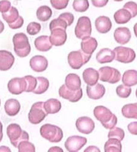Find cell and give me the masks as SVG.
Masks as SVG:
<instances>
[{
    "label": "cell",
    "instance_id": "26",
    "mask_svg": "<svg viewBox=\"0 0 137 152\" xmlns=\"http://www.w3.org/2000/svg\"><path fill=\"white\" fill-rule=\"evenodd\" d=\"M122 82L128 87H131L137 85V71L134 69L127 70L124 72Z\"/></svg>",
    "mask_w": 137,
    "mask_h": 152
},
{
    "label": "cell",
    "instance_id": "9",
    "mask_svg": "<svg viewBox=\"0 0 137 152\" xmlns=\"http://www.w3.org/2000/svg\"><path fill=\"white\" fill-rule=\"evenodd\" d=\"M114 51L115 54V60L121 63H132L136 58L135 52L130 48L118 46L114 49Z\"/></svg>",
    "mask_w": 137,
    "mask_h": 152
},
{
    "label": "cell",
    "instance_id": "6",
    "mask_svg": "<svg viewBox=\"0 0 137 152\" xmlns=\"http://www.w3.org/2000/svg\"><path fill=\"white\" fill-rule=\"evenodd\" d=\"M92 56L86 55L81 50L70 52L68 55V62L70 67L74 69H79L88 63Z\"/></svg>",
    "mask_w": 137,
    "mask_h": 152
},
{
    "label": "cell",
    "instance_id": "13",
    "mask_svg": "<svg viewBox=\"0 0 137 152\" xmlns=\"http://www.w3.org/2000/svg\"><path fill=\"white\" fill-rule=\"evenodd\" d=\"M59 96L64 99L69 100L71 102H77L79 101L83 96L82 89L76 91H73L67 88L65 85H62L59 90Z\"/></svg>",
    "mask_w": 137,
    "mask_h": 152
},
{
    "label": "cell",
    "instance_id": "30",
    "mask_svg": "<svg viewBox=\"0 0 137 152\" xmlns=\"http://www.w3.org/2000/svg\"><path fill=\"white\" fill-rule=\"evenodd\" d=\"M36 15L39 20L45 22L50 19L53 15V11L49 6H42L37 10Z\"/></svg>",
    "mask_w": 137,
    "mask_h": 152
},
{
    "label": "cell",
    "instance_id": "44",
    "mask_svg": "<svg viewBox=\"0 0 137 152\" xmlns=\"http://www.w3.org/2000/svg\"><path fill=\"white\" fill-rule=\"evenodd\" d=\"M11 8V3L9 1H0V12L5 14Z\"/></svg>",
    "mask_w": 137,
    "mask_h": 152
},
{
    "label": "cell",
    "instance_id": "2",
    "mask_svg": "<svg viewBox=\"0 0 137 152\" xmlns=\"http://www.w3.org/2000/svg\"><path fill=\"white\" fill-rule=\"evenodd\" d=\"M14 51L20 57H27L31 53V45L26 35L24 33H17L13 37Z\"/></svg>",
    "mask_w": 137,
    "mask_h": 152
},
{
    "label": "cell",
    "instance_id": "29",
    "mask_svg": "<svg viewBox=\"0 0 137 152\" xmlns=\"http://www.w3.org/2000/svg\"><path fill=\"white\" fill-rule=\"evenodd\" d=\"M114 20L118 24H126L132 18L130 12L124 9H121L117 10L114 14Z\"/></svg>",
    "mask_w": 137,
    "mask_h": 152
},
{
    "label": "cell",
    "instance_id": "55",
    "mask_svg": "<svg viewBox=\"0 0 137 152\" xmlns=\"http://www.w3.org/2000/svg\"><path fill=\"white\" fill-rule=\"evenodd\" d=\"M0 106H1V100H0Z\"/></svg>",
    "mask_w": 137,
    "mask_h": 152
},
{
    "label": "cell",
    "instance_id": "3",
    "mask_svg": "<svg viewBox=\"0 0 137 152\" xmlns=\"http://www.w3.org/2000/svg\"><path fill=\"white\" fill-rule=\"evenodd\" d=\"M7 135L9 138L11 144L17 148L18 144L24 141H29V136L17 124H10L7 127Z\"/></svg>",
    "mask_w": 137,
    "mask_h": 152
},
{
    "label": "cell",
    "instance_id": "56",
    "mask_svg": "<svg viewBox=\"0 0 137 152\" xmlns=\"http://www.w3.org/2000/svg\"></svg>",
    "mask_w": 137,
    "mask_h": 152
},
{
    "label": "cell",
    "instance_id": "32",
    "mask_svg": "<svg viewBox=\"0 0 137 152\" xmlns=\"http://www.w3.org/2000/svg\"><path fill=\"white\" fill-rule=\"evenodd\" d=\"M36 78L37 80V85L32 93L35 94H42L49 88V82L48 79L44 77H38Z\"/></svg>",
    "mask_w": 137,
    "mask_h": 152
},
{
    "label": "cell",
    "instance_id": "21",
    "mask_svg": "<svg viewBox=\"0 0 137 152\" xmlns=\"http://www.w3.org/2000/svg\"><path fill=\"white\" fill-rule=\"evenodd\" d=\"M96 60L101 64L110 63L115 58V54L113 50L109 48H103L97 53Z\"/></svg>",
    "mask_w": 137,
    "mask_h": 152
},
{
    "label": "cell",
    "instance_id": "36",
    "mask_svg": "<svg viewBox=\"0 0 137 152\" xmlns=\"http://www.w3.org/2000/svg\"><path fill=\"white\" fill-rule=\"evenodd\" d=\"M124 136H125L124 131L119 127H114L110 130L108 133V139H116L121 142L124 139Z\"/></svg>",
    "mask_w": 137,
    "mask_h": 152
},
{
    "label": "cell",
    "instance_id": "10",
    "mask_svg": "<svg viewBox=\"0 0 137 152\" xmlns=\"http://www.w3.org/2000/svg\"><path fill=\"white\" fill-rule=\"evenodd\" d=\"M87 142L86 137L81 136H71L65 142V147L69 152H78L85 145Z\"/></svg>",
    "mask_w": 137,
    "mask_h": 152
},
{
    "label": "cell",
    "instance_id": "16",
    "mask_svg": "<svg viewBox=\"0 0 137 152\" xmlns=\"http://www.w3.org/2000/svg\"><path fill=\"white\" fill-rule=\"evenodd\" d=\"M67 40V34L66 31L62 29H55L51 31V35L49 36L52 45L60 46L64 45Z\"/></svg>",
    "mask_w": 137,
    "mask_h": 152
},
{
    "label": "cell",
    "instance_id": "7",
    "mask_svg": "<svg viewBox=\"0 0 137 152\" xmlns=\"http://www.w3.org/2000/svg\"><path fill=\"white\" fill-rule=\"evenodd\" d=\"M44 102H37L32 105L28 114V119L31 124H39L48 116L44 108Z\"/></svg>",
    "mask_w": 137,
    "mask_h": 152
},
{
    "label": "cell",
    "instance_id": "5",
    "mask_svg": "<svg viewBox=\"0 0 137 152\" xmlns=\"http://www.w3.org/2000/svg\"><path fill=\"white\" fill-rule=\"evenodd\" d=\"M92 28L90 19L88 17H81L76 24L74 33L77 38L84 40L90 37L92 34Z\"/></svg>",
    "mask_w": 137,
    "mask_h": 152
},
{
    "label": "cell",
    "instance_id": "19",
    "mask_svg": "<svg viewBox=\"0 0 137 152\" xmlns=\"http://www.w3.org/2000/svg\"><path fill=\"white\" fill-rule=\"evenodd\" d=\"M95 27L99 33L106 34L111 30L112 23L108 17L100 16L95 20Z\"/></svg>",
    "mask_w": 137,
    "mask_h": 152
},
{
    "label": "cell",
    "instance_id": "40",
    "mask_svg": "<svg viewBox=\"0 0 137 152\" xmlns=\"http://www.w3.org/2000/svg\"><path fill=\"white\" fill-rule=\"evenodd\" d=\"M42 26L40 23L36 22L30 23L27 26V32L31 35H35L40 32Z\"/></svg>",
    "mask_w": 137,
    "mask_h": 152
},
{
    "label": "cell",
    "instance_id": "35",
    "mask_svg": "<svg viewBox=\"0 0 137 152\" xmlns=\"http://www.w3.org/2000/svg\"><path fill=\"white\" fill-rule=\"evenodd\" d=\"M73 7L78 12H84L89 7V2L87 0H75L73 1Z\"/></svg>",
    "mask_w": 137,
    "mask_h": 152
},
{
    "label": "cell",
    "instance_id": "39",
    "mask_svg": "<svg viewBox=\"0 0 137 152\" xmlns=\"http://www.w3.org/2000/svg\"><path fill=\"white\" fill-rule=\"evenodd\" d=\"M26 83H27V88L26 91V93L32 92L37 87V78L33 77L32 75H26L24 76Z\"/></svg>",
    "mask_w": 137,
    "mask_h": 152
},
{
    "label": "cell",
    "instance_id": "8",
    "mask_svg": "<svg viewBox=\"0 0 137 152\" xmlns=\"http://www.w3.org/2000/svg\"><path fill=\"white\" fill-rule=\"evenodd\" d=\"M99 80L104 82H108L111 84L118 83L121 79L120 72L114 68L110 66L101 67L99 69Z\"/></svg>",
    "mask_w": 137,
    "mask_h": 152
},
{
    "label": "cell",
    "instance_id": "20",
    "mask_svg": "<svg viewBox=\"0 0 137 152\" xmlns=\"http://www.w3.org/2000/svg\"><path fill=\"white\" fill-rule=\"evenodd\" d=\"M65 85L68 89L73 91H76L81 88V80L76 74L70 73L67 75Z\"/></svg>",
    "mask_w": 137,
    "mask_h": 152
},
{
    "label": "cell",
    "instance_id": "38",
    "mask_svg": "<svg viewBox=\"0 0 137 152\" xmlns=\"http://www.w3.org/2000/svg\"><path fill=\"white\" fill-rule=\"evenodd\" d=\"M18 152H35V145L29 141L21 142L18 145Z\"/></svg>",
    "mask_w": 137,
    "mask_h": 152
},
{
    "label": "cell",
    "instance_id": "46",
    "mask_svg": "<svg viewBox=\"0 0 137 152\" xmlns=\"http://www.w3.org/2000/svg\"><path fill=\"white\" fill-rule=\"evenodd\" d=\"M128 131L133 135H137V122H132L127 125Z\"/></svg>",
    "mask_w": 137,
    "mask_h": 152
},
{
    "label": "cell",
    "instance_id": "17",
    "mask_svg": "<svg viewBox=\"0 0 137 152\" xmlns=\"http://www.w3.org/2000/svg\"><path fill=\"white\" fill-rule=\"evenodd\" d=\"M114 36L115 41L118 43L120 45H126L130 40L132 34L129 28L119 27L115 29Z\"/></svg>",
    "mask_w": 137,
    "mask_h": 152
},
{
    "label": "cell",
    "instance_id": "52",
    "mask_svg": "<svg viewBox=\"0 0 137 152\" xmlns=\"http://www.w3.org/2000/svg\"><path fill=\"white\" fill-rule=\"evenodd\" d=\"M4 29V23L0 20V34H1Z\"/></svg>",
    "mask_w": 137,
    "mask_h": 152
},
{
    "label": "cell",
    "instance_id": "34",
    "mask_svg": "<svg viewBox=\"0 0 137 152\" xmlns=\"http://www.w3.org/2000/svg\"><path fill=\"white\" fill-rule=\"evenodd\" d=\"M68 26L67 21L60 16L57 18L53 20L49 23V29L51 31L55 29H62L66 31Z\"/></svg>",
    "mask_w": 137,
    "mask_h": 152
},
{
    "label": "cell",
    "instance_id": "45",
    "mask_svg": "<svg viewBox=\"0 0 137 152\" xmlns=\"http://www.w3.org/2000/svg\"><path fill=\"white\" fill-rule=\"evenodd\" d=\"M24 23V20L22 17L20 16L18 19L14 23L9 24V26L12 29H17L22 27Z\"/></svg>",
    "mask_w": 137,
    "mask_h": 152
},
{
    "label": "cell",
    "instance_id": "4",
    "mask_svg": "<svg viewBox=\"0 0 137 152\" xmlns=\"http://www.w3.org/2000/svg\"><path fill=\"white\" fill-rule=\"evenodd\" d=\"M40 133L43 138L51 143H58L64 137L62 130L59 126L50 124L43 125L40 129Z\"/></svg>",
    "mask_w": 137,
    "mask_h": 152
},
{
    "label": "cell",
    "instance_id": "22",
    "mask_svg": "<svg viewBox=\"0 0 137 152\" xmlns=\"http://www.w3.org/2000/svg\"><path fill=\"white\" fill-rule=\"evenodd\" d=\"M83 79L85 83L89 86H94L99 79V72L92 68L85 69L82 74Z\"/></svg>",
    "mask_w": 137,
    "mask_h": 152
},
{
    "label": "cell",
    "instance_id": "24",
    "mask_svg": "<svg viewBox=\"0 0 137 152\" xmlns=\"http://www.w3.org/2000/svg\"><path fill=\"white\" fill-rule=\"evenodd\" d=\"M21 109L19 101L15 99H10L6 100L4 104V110L6 113L9 116H15L17 115Z\"/></svg>",
    "mask_w": 137,
    "mask_h": 152
},
{
    "label": "cell",
    "instance_id": "51",
    "mask_svg": "<svg viewBox=\"0 0 137 152\" xmlns=\"http://www.w3.org/2000/svg\"><path fill=\"white\" fill-rule=\"evenodd\" d=\"M3 137V124L0 121V142L2 141Z\"/></svg>",
    "mask_w": 137,
    "mask_h": 152
},
{
    "label": "cell",
    "instance_id": "49",
    "mask_svg": "<svg viewBox=\"0 0 137 152\" xmlns=\"http://www.w3.org/2000/svg\"><path fill=\"white\" fill-rule=\"evenodd\" d=\"M48 152H64L63 149L58 146H54L49 148Z\"/></svg>",
    "mask_w": 137,
    "mask_h": 152
},
{
    "label": "cell",
    "instance_id": "11",
    "mask_svg": "<svg viewBox=\"0 0 137 152\" xmlns=\"http://www.w3.org/2000/svg\"><path fill=\"white\" fill-rule=\"evenodd\" d=\"M27 83L24 77H15L10 80L7 84L9 91L14 95H19L25 92Z\"/></svg>",
    "mask_w": 137,
    "mask_h": 152
},
{
    "label": "cell",
    "instance_id": "27",
    "mask_svg": "<svg viewBox=\"0 0 137 152\" xmlns=\"http://www.w3.org/2000/svg\"><path fill=\"white\" fill-rule=\"evenodd\" d=\"M44 108L47 114H56L62 108V104L60 101L56 99H49L44 103Z\"/></svg>",
    "mask_w": 137,
    "mask_h": 152
},
{
    "label": "cell",
    "instance_id": "12",
    "mask_svg": "<svg viewBox=\"0 0 137 152\" xmlns=\"http://www.w3.org/2000/svg\"><path fill=\"white\" fill-rule=\"evenodd\" d=\"M76 126L77 130L80 133L85 134H89L94 130L95 124L90 118L82 116L76 120Z\"/></svg>",
    "mask_w": 137,
    "mask_h": 152
},
{
    "label": "cell",
    "instance_id": "41",
    "mask_svg": "<svg viewBox=\"0 0 137 152\" xmlns=\"http://www.w3.org/2000/svg\"><path fill=\"white\" fill-rule=\"evenodd\" d=\"M122 9H124L129 11L132 15V18H134L137 15V4L135 2H127L124 5Z\"/></svg>",
    "mask_w": 137,
    "mask_h": 152
},
{
    "label": "cell",
    "instance_id": "14",
    "mask_svg": "<svg viewBox=\"0 0 137 152\" xmlns=\"http://www.w3.org/2000/svg\"><path fill=\"white\" fill-rule=\"evenodd\" d=\"M15 62V57L10 52L0 50V71H6L10 69Z\"/></svg>",
    "mask_w": 137,
    "mask_h": 152
},
{
    "label": "cell",
    "instance_id": "48",
    "mask_svg": "<svg viewBox=\"0 0 137 152\" xmlns=\"http://www.w3.org/2000/svg\"><path fill=\"white\" fill-rule=\"evenodd\" d=\"M84 152H101V150L96 146L90 145L84 150Z\"/></svg>",
    "mask_w": 137,
    "mask_h": 152
},
{
    "label": "cell",
    "instance_id": "18",
    "mask_svg": "<svg viewBox=\"0 0 137 152\" xmlns=\"http://www.w3.org/2000/svg\"><path fill=\"white\" fill-rule=\"evenodd\" d=\"M86 91V94L90 99L98 100L101 99L104 96L105 88L103 85L97 83L94 86L87 85Z\"/></svg>",
    "mask_w": 137,
    "mask_h": 152
},
{
    "label": "cell",
    "instance_id": "33",
    "mask_svg": "<svg viewBox=\"0 0 137 152\" xmlns=\"http://www.w3.org/2000/svg\"><path fill=\"white\" fill-rule=\"evenodd\" d=\"M2 17L8 24H10L15 23L18 19L20 15L17 9L15 7H11L7 12L2 14Z\"/></svg>",
    "mask_w": 137,
    "mask_h": 152
},
{
    "label": "cell",
    "instance_id": "47",
    "mask_svg": "<svg viewBox=\"0 0 137 152\" xmlns=\"http://www.w3.org/2000/svg\"><path fill=\"white\" fill-rule=\"evenodd\" d=\"M108 1V0H92V3L95 7H103L107 5Z\"/></svg>",
    "mask_w": 137,
    "mask_h": 152
},
{
    "label": "cell",
    "instance_id": "54",
    "mask_svg": "<svg viewBox=\"0 0 137 152\" xmlns=\"http://www.w3.org/2000/svg\"><path fill=\"white\" fill-rule=\"evenodd\" d=\"M135 94H136V97H137V89H136V92H135Z\"/></svg>",
    "mask_w": 137,
    "mask_h": 152
},
{
    "label": "cell",
    "instance_id": "42",
    "mask_svg": "<svg viewBox=\"0 0 137 152\" xmlns=\"http://www.w3.org/2000/svg\"><path fill=\"white\" fill-rule=\"evenodd\" d=\"M50 3L54 9L62 10L67 7L69 1L68 0H51Z\"/></svg>",
    "mask_w": 137,
    "mask_h": 152
},
{
    "label": "cell",
    "instance_id": "28",
    "mask_svg": "<svg viewBox=\"0 0 137 152\" xmlns=\"http://www.w3.org/2000/svg\"><path fill=\"white\" fill-rule=\"evenodd\" d=\"M121 112L123 116L126 118L137 119V103L124 105L121 109Z\"/></svg>",
    "mask_w": 137,
    "mask_h": 152
},
{
    "label": "cell",
    "instance_id": "1",
    "mask_svg": "<svg viewBox=\"0 0 137 152\" xmlns=\"http://www.w3.org/2000/svg\"><path fill=\"white\" fill-rule=\"evenodd\" d=\"M93 115L106 129L111 130L117 124V117L105 107L102 105L96 107L93 110Z\"/></svg>",
    "mask_w": 137,
    "mask_h": 152
},
{
    "label": "cell",
    "instance_id": "37",
    "mask_svg": "<svg viewBox=\"0 0 137 152\" xmlns=\"http://www.w3.org/2000/svg\"><path fill=\"white\" fill-rule=\"evenodd\" d=\"M116 93L119 97L126 99L129 97L131 94L132 89L130 87L126 86L124 85H120L117 86Z\"/></svg>",
    "mask_w": 137,
    "mask_h": 152
},
{
    "label": "cell",
    "instance_id": "23",
    "mask_svg": "<svg viewBox=\"0 0 137 152\" xmlns=\"http://www.w3.org/2000/svg\"><path fill=\"white\" fill-rule=\"evenodd\" d=\"M81 50L86 55L92 56L97 47V42L93 37H88L82 40L81 43Z\"/></svg>",
    "mask_w": 137,
    "mask_h": 152
},
{
    "label": "cell",
    "instance_id": "43",
    "mask_svg": "<svg viewBox=\"0 0 137 152\" xmlns=\"http://www.w3.org/2000/svg\"><path fill=\"white\" fill-rule=\"evenodd\" d=\"M59 16L61 17L62 18H63L67 21L68 26H71L74 22V17L73 14L70 13V12H65V13H62Z\"/></svg>",
    "mask_w": 137,
    "mask_h": 152
},
{
    "label": "cell",
    "instance_id": "15",
    "mask_svg": "<svg viewBox=\"0 0 137 152\" xmlns=\"http://www.w3.org/2000/svg\"><path fill=\"white\" fill-rule=\"evenodd\" d=\"M31 69L37 72L45 71L48 66V61L46 58L43 56H35L32 57L29 61Z\"/></svg>",
    "mask_w": 137,
    "mask_h": 152
},
{
    "label": "cell",
    "instance_id": "53",
    "mask_svg": "<svg viewBox=\"0 0 137 152\" xmlns=\"http://www.w3.org/2000/svg\"><path fill=\"white\" fill-rule=\"evenodd\" d=\"M133 31L135 36L137 37V23L134 25L133 26Z\"/></svg>",
    "mask_w": 137,
    "mask_h": 152
},
{
    "label": "cell",
    "instance_id": "50",
    "mask_svg": "<svg viewBox=\"0 0 137 152\" xmlns=\"http://www.w3.org/2000/svg\"><path fill=\"white\" fill-rule=\"evenodd\" d=\"M0 152H12L10 148L9 147L2 145L0 146Z\"/></svg>",
    "mask_w": 137,
    "mask_h": 152
},
{
    "label": "cell",
    "instance_id": "25",
    "mask_svg": "<svg viewBox=\"0 0 137 152\" xmlns=\"http://www.w3.org/2000/svg\"><path fill=\"white\" fill-rule=\"evenodd\" d=\"M34 45L35 48L41 52H47L53 47L49 40V37L47 35H41L36 38L34 41Z\"/></svg>",
    "mask_w": 137,
    "mask_h": 152
},
{
    "label": "cell",
    "instance_id": "31",
    "mask_svg": "<svg viewBox=\"0 0 137 152\" xmlns=\"http://www.w3.org/2000/svg\"><path fill=\"white\" fill-rule=\"evenodd\" d=\"M104 152H122L121 141L116 139H108L104 144Z\"/></svg>",
    "mask_w": 137,
    "mask_h": 152
}]
</instances>
